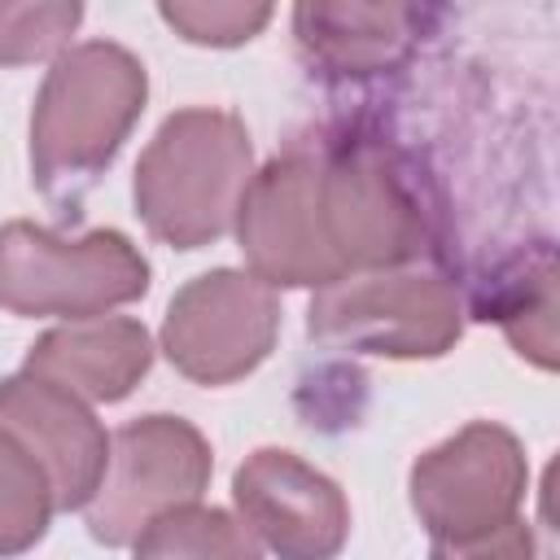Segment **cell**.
Returning <instances> with one entry per match:
<instances>
[{
	"instance_id": "obj_1",
	"label": "cell",
	"mask_w": 560,
	"mask_h": 560,
	"mask_svg": "<svg viewBox=\"0 0 560 560\" xmlns=\"http://www.w3.org/2000/svg\"><path fill=\"white\" fill-rule=\"evenodd\" d=\"M149 105L144 61L114 39L70 44L44 74L31 105V184L39 197L79 219L83 197L114 166Z\"/></svg>"
},
{
	"instance_id": "obj_2",
	"label": "cell",
	"mask_w": 560,
	"mask_h": 560,
	"mask_svg": "<svg viewBox=\"0 0 560 560\" xmlns=\"http://www.w3.org/2000/svg\"><path fill=\"white\" fill-rule=\"evenodd\" d=\"M249 179L254 140L245 118L219 105H184L162 118L136 158L131 201L153 241L201 249L232 232Z\"/></svg>"
},
{
	"instance_id": "obj_3",
	"label": "cell",
	"mask_w": 560,
	"mask_h": 560,
	"mask_svg": "<svg viewBox=\"0 0 560 560\" xmlns=\"http://www.w3.org/2000/svg\"><path fill=\"white\" fill-rule=\"evenodd\" d=\"M149 258L118 228L66 236L31 219L0 223V311L18 319H92L149 293Z\"/></svg>"
},
{
	"instance_id": "obj_4",
	"label": "cell",
	"mask_w": 560,
	"mask_h": 560,
	"mask_svg": "<svg viewBox=\"0 0 560 560\" xmlns=\"http://www.w3.org/2000/svg\"><path fill=\"white\" fill-rule=\"evenodd\" d=\"M306 337L368 359H442L464 337V298L442 271H363L315 289Z\"/></svg>"
},
{
	"instance_id": "obj_5",
	"label": "cell",
	"mask_w": 560,
	"mask_h": 560,
	"mask_svg": "<svg viewBox=\"0 0 560 560\" xmlns=\"http://www.w3.org/2000/svg\"><path fill=\"white\" fill-rule=\"evenodd\" d=\"M214 451L184 416H136L109 433L105 477L83 508L88 534L101 547H131L158 516L201 503L210 490Z\"/></svg>"
},
{
	"instance_id": "obj_6",
	"label": "cell",
	"mask_w": 560,
	"mask_h": 560,
	"mask_svg": "<svg viewBox=\"0 0 560 560\" xmlns=\"http://www.w3.org/2000/svg\"><path fill=\"white\" fill-rule=\"evenodd\" d=\"M529 459L521 438L499 420H468L438 446L420 451L407 472V503L433 542H459L521 516Z\"/></svg>"
},
{
	"instance_id": "obj_7",
	"label": "cell",
	"mask_w": 560,
	"mask_h": 560,
	"mask_svg": "<svg viewBox=\"0 0 560 560\" xmlns=\"http://www.w3.org/2000/svg\"><path fill=\"white\" fill-rule=\"evenodd\" d=\"M280 337V298L241 267L192 276L166 302L158 350L192 385H232L249 376Z\"/></svg>"
},
{
	"instance_id": "obj_8",
	"label": "cell",
	"mask_w": 560,
	"mask_h": 560,
	"mask_svg": "<svg viewBox=\"0 0 560 560\" xmlns=\"http://www.w3.org/2000/svg\"><path fill=\"white\" fill-rule=\"evenodd\" d=\"M232 232L249 276L271 289H328L346 280L324 232L319 162L311 140H293L254 171Z\"/></svg>"
},
{
	"instance_id": "obj_9",
	"label": "cell",
	"mask_w": 560,
	"mask_h": 560,
	"mask_svg": "<svg viewBox=\"0 0 560 560\" xmlns=\"http://www.w3.org/2000/svg\"><path fill=\"white\" fill-rule=\"evenodd\" d=\"M232 508L276 560H337L350 538L346 490L284 446H258L236 464Z\"/></svg>"
},
{
	"instance_id": "obj_10",
	"label": "cell",
	"mask_w": 560,
	"mask_h": 560,
	"mask_svg": "<svg viewBox=\"0 0 560 560\" xmlns=\"http://www.w3.org/2000/svg\"><path fill=\"white\" fill-rule=\"evenodd\" d=\"M442 18L429 4H298L293 44L311 74L359 88L407 70Z\"/></svg>"
},
{
	"instance_id": "obj_11",
	"label": "cell",
	"mask_w": 560,
	"mask_h": 560,
	"mask_svg": "<svg viewBox=\"0 0 560 560\" xmlns=\"http://www.w3.org/2000/svg\"><path fill=\"white\" fill-rule=\"evenodd\" d=\"M0 429H9L44 468L57 512L88 508L109 459V433L92 407L52 381L13 372L0 381Z\"/></svg>"
},
{
	"instance_id": "obj_12",
	"label": "cell",
	"mask_w": 560,
	"mask_h": 560,
	"mask_svg": "<svg viewBox=\"0 0 560 560\" xmlns=\"http://www.w3.org/2000/svg\"><path fill=\"white\" fill-rule=\"evenodd\" d=\"M153 337L131 315L61 319L26 350L22 372L61 385L83 402H122L153 368Z\"/></svg>"
},
{
	"instance_id": "obj_13",
	"label": "cell",
	"mask_w": 560,
	"mask_h": 560,
	"mask_svg": "<svg viewBox=\"0 0 560 560\" xmlns=\"http://www.w3.org/2000/svg\"><path fill=\"white\" fill-rule=\"evenodd\" d=\"M131 560H262V547L228 508L188 503L153 525L131 542Z\"/></svg>"
},
{
	"instance_id": "obj_14",
	"label": "cell",
	"mask_w": 560,
	"mask_h": 560,
	"mask_svg": "<svg viewBox=\"0 0 560 560\" xmlns=\"http://www.w3.org/2000/svg\"><path fill=\"white\" fill-rule=\"evenodd\" d=\"M52 512L57 503L44 468L9 429H0V560L26 556L48 534Z\"/></svg>"
},
{
	"instance_id": "obj_15",
	"label": "cell",
	"mask_w": 560,
	"mask_h": 560,
	"mask_svg": "<svg viewBox=\"0 0 560 560\" xmlns=\"http://www.w3.org/2000/svg\"><path fill=\"white\" fill-rule=\"evenodd\" d=\"M83 22L79 0H35V4H0V70L57 61L70 48V35Z\"/></svg>"
},
{
	"instance_id": "obj_16",
	"label": "cell",
	"mask_w": 560,
	"mask_h": 560,
	"mask_svg": "<svg viewBox=\"0 0 560 560\" xmlns=\"http://www.w3.org/2000/svg\"><path fill=\"white\" fill-rule=\"evenodd\" d=\"M158 18L197 48H241L276 18L271 4H241V0H162Z\"/></svg>"
},
{
	"instance_id": "obj_17",
	"label": "cell",
	"mask_w": 560,
	"mask_h": 560,
	"mask_svg": "<svg viewBox=\"0 0 560 560\" xmlns=\"http://www.w3.org/2000/svg\"><path fill=\"white\" fill-rule=\"evenodd\" d=\"M429 560H538V542H534V525L525 516H512L490 534L433 542Z\"/></svg>"
}]
</instances>
